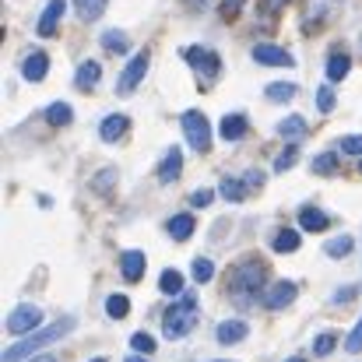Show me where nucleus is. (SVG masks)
Here are the masks:
<instances>
[{
    "label": "nucleus",
    "instance_id": "34",
    "mask_svg": "<svg viewBox=\"0 0 362 362\" xmlns=\"http://www.w3.org/2000/svg\"><path fill=\"white\" fill-rule=\"evenodd\" d=\"M296 158H299V148H296V141H292V144H288V148H285V151L274 158V173H285V169H292V165H296Z\"/></svg>",
    "mask_w": 362,
    "mask_h": 362
},
{
    "label": "nucleus",
    "instance_id": "21",
    "mask_svg": "<svg viewBox=\"0 0 362 362\" xmlns=\"http://www.w3.org/2000/svg\"><path fill=\"white\" fill-rule=\"evenodd\" d=\"M169 236L176 243L190 240V236H194V215H173V218H169Z\"/></svg>",
    "mask_w": 362,
    "mask_h": 362
},
{
    "label": "nucleus",
    "instance_id": "44",
    "mask_svg": "<svg viewBox=\"0 0 362 362\" xmlns=\"http://www.w3.org/2000/svg\"><path fill=\"white\" fill-rule=\"evenodd\" d=\"M243 4H246V0H226V14H229V18H233V14H236V11H240Z\"/></svg>",
    "mask_w": 362,
    "mask_h": 362
},
{
    "label": "nucleus",
    "instance_id": "1",
    "mask_svg": "<svg viewBox=\"0 0 362 362\" xmlns=\"http://www.w3.org/2000/svg\"><path fill=\"white\" fill-rule=\"evenodd\" d=\"M74 317H60L57 324H49V327H42V331H32V334H25L21 341H14L7 352H4V359L0 362H25L32 359L39 349H46V345H53V341H60L64 334H71L74 331Z\"/></svg>",
    "mask_w": 362,
    "mask_h": 362
},
{
    "label": "nucleus",
    "instance_id": "31",
    "mask_svg": "<svg viewBox=\"0 0 362 362\" xmlns=\"http://www.w3.org/2000/svg\"><path fill=\"white\" fill-rule=\"evenodd\" d=\"M106 313H110L113 320H123V317L130 313V299H127V296H110V299H106Z\"/></svg>",
    "mask_w": 362,
    "mask_h": 362
},
{
    "label": "nucleus",
    "instance_id": "35",
    "mask_svg": "<svg viewBox=\"0 0 362 362\" xmlns=\"http://www.w3.org/2000/svg\"><path fill=\"white\" fill-rule=\"evenodd\" d=\"M334 345H338V334L324 331V334L313 341V356H331V352H334Z\"/></svg>",
    "mask_w": 362,
    "mask_h": 362
},
{
    "label": "nucleus",
    "instance_id": "20",
    "mask_svg": "<svg viewBox=\"0 0 362 362\" xmlns=\"http://www.w3.org/2000/svg\"><path fill=\"white\" fill-rule=\"evenodd\" d=\"M218 194H222L226 201L240 204V201H246L250 187H246V180H240V176H226V180H222V187H218Z\"/></svg>",
    "mask_w": 362,
    "mask_h": 362
},
{
    "label": "nucleus",
    "instance_id": "19",
    "mask_svg": "<svg viewBox=\"0 0 362 362\" xmlns=\"http://www.w3.org/2000/svg\"><path fill=\"white\" fill-rule=\"evenodd\" d=\"M349 71H352V57H349L345 49H334L331 60H327V81L334 85V81H341Z\"/></svg>",
    "mask_w": 362,
    "mask_h": 362
},
{
    "label": "nucleus",
    "instance_id": "37",
    "mask_svg": "<svg viewBox=\"0 0 362 362\" xmlns=\"http://www.w3.org/2000/svg\"><path fill=\"white\" fill-rule=\"evenodd\" d=\"M317 106H320V113H331V110H334V92H331V85L317 88Z\"/></svg>",
    "mask_w": 362,
    "mask_h": 362
},
{
    "label": "nucleus",
    "instance_id": "40",
    "mask_svg": "<svg viewBox=\"0 0 362 362\" xmlns=\"http://www.w3.org/2000/svg\"><path fill=\"white\" fill-rule=\"evenodd\" d=\"M211 201H215V194H211V190H204V187L190 194V204H194V208H208Z\"/></svg>",
    "mask_w": 362,
    "mask_h": 362
},
{
    "label": "nucleus",
    "instance_id": "24",
    "mask_svg": "<svg viewBox=\"0 0 362 362\" xmlns=\"http://www.w3.org/2000/svg\"><path fill=\"white\" fill-rule=\"evenodd\" d=\"M278 134L288 137V141H299V137H306V120L303 117H285L278 123Z\"/></svg>",
    "mask_w": 362,
    "mask_h": 362
},
{
    "label": "nucleus",
    "instance_id": "45",
    "mask_svg": "<svg viewBox=\"0 0 362 362\" xmlns=\"http://www.w3.org/2000/svg\"><path fill=\"white\" fill-rule=\"evenodd\" d=\"M28 362H60V359H57V356H32Z\"/></svg>",
    "mask_w": 362,
    "mask_h": 362
},
{
    "label": "nucleus",
    "instance_id": "29",
    "mask_svg": "<svg viewBox=\"0 0 362 362\" xmlns=\"http://www.w3.org/2000/svg\"><path fill=\"white\" fill-rule=\"evenodd\" d=\"M271 103H288V99H296V85H285V81H274V85H267V92H264Z\"/></svg>",
    "mask_w": 362,
    "mask_h": 362
},
{
    "label": "nucleus",
    "instance_id": "26",
    "mask_svg": "<svg viewBox=\"0 0 362 362\" xmlns=\"http://www.w3.org/2000/svg\"><path fill=\"white\" fill-rule=\"evenodd\" d=\"M158 288H162L165 296H180V292H183V274H180L176 267L162 271V278H158Z\"/></svg>",
    "mask_w": 362,
    "mask_h": 362
},
{
    "label": "nucleus",
    "instance_id": "32",
    "mask_svg": "<svg viewBox=\"0 0 362 362\" xmlns=\"http://www.w3.org/2000/svg\"><path fill=\"white\" fill-rule=\"evenodd\" d=\"M113 183H117V169H113V165H110V169H103L99 176H92V190H95V194H110V187H113Z\"/></svg>",
    "mask_w": 362,
    "mask_h": 362
},
{
    "label": "nucleus",
    "instance_id": "3",
    "mask_svg": "<svg viewBox=\"0 0 362 362\" xmlns=\"http://www.w3.org/2000/svg\"><path fill=\"white\" fill-rule=\"evenodd\" d=\"M197 320H201V303L194 296H180L162 317V334L169 341H183L197 327Z\"/></svg>",
    "mask_w": 362,
    "mask_h": 362
},
{
    "label": "nucleus",
    "instance_id": "36",
    "mask_svg": "<svg viewBox=\"0 0 362 362\" xmlns=\"http://www.w3.org/2000/svg\"><path fill=\"white\" fill-rule=\"evenodd\" d=\"M130 349H134V352L151 356V352H155V338H151V334H144V331H137V334L130 338Z\"/></svg>",
    "mask_w": 362,
    "mask_h": 362
},
{
    "label": "nucleus",
    "instance_id": "28",
    "mask_svg": "<svg viewBox=\"0 0 362 362\" xmlns=\"http://www.w3.org/2000/svg\"><path fill=\"white\" fill-rule=\"evenodd\" d=\"M46 120H49V127H67V123L74 120V113H71L67 103H53V106L46 110Z\"/></svg>",
    "mask_w": 362,
    "mask_h": 362
},
{
    "label": "nucleus",
    "instance_id": "43",
    "mask_svg": "<svg viewBox=\"0 0 362 362\" xmlns=\"http://www.w3.org/2000/svg\"><path fill=\"white\" fill-rule=\"evenodd\" d=\"M285 4H288V0H264V11H271V14H274V11H281Z\"/></svg>",
    "mask_w": 362,
    "mask_h": 362
},
{
    "label": "nucleus",
    "instance_id": "41",
    "mask_svg": "<svg viewBox=\"0 0 362 362\" xmlns=\"http://www.w3.org/2000/svg\"><path fill=\"white\" fill-rule=\"evenodd\" d=\"M243 180H246V187H250V194H253V190H260V187H264V173H257V169H250V173H246V176H243Z\"/></svg>",
    "mask_w": 362,
    "mask_h": 362
},
{
    "label": "nucleus",
    "instance_id": "15",
    "mask_svg": "<svg viewBox=\"0 0 362 362\" xmlns=\"http://www.w3.org/2000/svg\"><path fill=\"white\" fill-rule=\"evenodd\" d=\"M99 78H103V67H99L95 60H85V64L78 67V74H74V85H78L81 92H92V88L99 85Z\"/></svg>",
    "mask_w": 362,
    "mask_h": 362
},
{
    "label": "nucleus",
    "instance_id": "8",
    "mask_svg": "<svg viewBox=\"0 0 362 362\" xmlns=\"http://www.w3.org/2000/svg\"><path fill=\"white\" fill-rule=\"evenodd\" d=\"M253 60L264 64V67H296V57L281 46H271V42H257L253 46Z\"/></svg>",
    "mask_w": 362,
    "mask_h": 362
},
{
    "label": "nucleus",
    "instance_id": "9",
    "mask_svg": "<svg viewBox=\"0 0 362 362\" xmlns=\"http://www.w3.org/2000/svg\"><path fill=\"white\" fill-rule=\"evenodd\" d=\"M64 11H67V0H49V4L42 7V14H39L35 32H39L42 39H53L57 28H60V21H64Z\"/></svg>",
    "mask_w": 362,
    "mask_h": 362
},
{
    "label": "nucleus",
    "instance_id": "38",
    "mask_svg": "<svg viewBox=\"0 0 362 362\" xmlns=\"http://www.w3.org/2000/svg\"><path fill=\"white\" fill-rule=\"evenodd\" d=\"M341 151H345V155H362V134L341 137Z\"/></svg>",
    "mask_w": 362,
    "mask_h": 362
},
{
    "label": "nucleus",
    "instance_id": "12",
    "mask_svg": "<svg viewBox=\"0 0 362 362\" xmlns=\"http://www.w3.org/2000/svg\"><path fill=\"white\" fill-rule=\"evenodd\" d=\"M21 74H25V81H42L46 74H49V57L42 53V49H32L28 57H25V64H21Z\"/></svg>",
    "mask_w": 362,
    "mask_h": 362
},
{
    "label": "nucleus",
    "instance_id": "47",
    "mask_svg": "<svg viewBox=\"0 0 362 362\" xmlns=\"http://www.w3.org/2000/svg\"><path fill=\"white\" fill-rule=\"evenodd\" d=\"M288 362H306V359H288Z\"/></svg>",
    "mask_w": 362,
    "mask_h": 362
},
{
    "label": "nucleus",
    "instance_id": "23",
    "mask_svg": "<svg viewBox=\"0 0 362 362\" xmlns=\"http://www.w3.org/2000/svg\"><path fill=\"white\" fill-rule=\"evenodd\" d=\"M106 4H110V0H74V11H78L81 21H95V18L106 11Z\"/></svg>",
    "mask_w": 362,
    "mask_h": 362
},
{
    "label": "nucleus",
    "instance_id": "7",
    "mask_svg": "<svg viewBox=\"0 0 362 362\" xmlns=\"http://www.w3.org/2000/svg\"><path fill=\"white\" fill-rule=\"evenodd\" d=\"M148 67H151V57H148V49L144 53H137L127 67H123V74H120V85H117V92L120 95H130L141 81H144V74H148Z\"/></svg>",
    "mask_w": 362,
    "mask_h": 362
},
{
    "label": "nucleus",
    "instance_id": "5",
    "mask_svg": "<svg viewBox=\"0 0 362 362\" xmlns=\"http://www.w3.org/2000/svg\"><path fill=\"white\" fill-rule=\"evenodd\" d=\"M183 134H187V144H190L197 155H208V151H211V123H208L204 113L187 110V113H183Z\"/></svg>",
    "mask_w": 362,
    "mask_h": 362
},
{
    "label": "nucleus",
    "instance_id": "10",
    "mask_svg": "<svg viewBox=\"0 0 362 362\" xmlns=\"http://www.w3.org/2000/svg\"><path fill=\"white\" fill-rule=\"evenodd\" d=\"M296 296H299L296 281H274V285L264 292V306H267V310H285V306L296 303Z\"/></svg>",
    "mask_w": 362,
    "mask_h": 362
},
{
    "label": "nucleus",
    "instance_id": "18",
    "mask_svg": "<svg viewBox=\"0 0 362 362\" xmlns=\"http://www.w3.org/2000/svg\"><path fill=\"white\" fill-rule=\"evenodd\" d=\"M246 334H250V327H246L243 320H222V324H218V334H215V338H218L222 345H240Z\"/></svg>",
    "mask_w": 362,
    "mask_h": 362
},
{
    "label": "nucleus",
    "instance_id": "33",
    "mask_svg": "<svg viewBox=\"0 0 362 362\" xmlns=\"http://www.w3.org/2000/svg\"><path fill=\"white\" fill-rule=\"evenodd\" d=\"M324 250H327V257H334V260H338V257H349V253H352V236H334Z\"/></svg>",
    "mask_w": 362,
    "mask_h": 362
},
{
    "label": "nucleus",
    "instance_id": "42",
    "mask_svg": "<svg viewBox=\"0 0 362 362\" xmlns=\"http://www.w3.org/2000/svg\"><path fill=\"white\" fill-rule=\"evenodd\" d=\"M352 299H356V285H345V288L334 292V303H338V306H341V303H352Z\"/></svg>",
    "mask_w": 362,
    "mask_h": 362
},
{
    "label": "nucleus",
    "instance_id": "17",
    "mask_svg": "<svg viewBox=\"0 0 362 362\" xmlns=\"http://www.w3.org/2000/svg\"><path fill=\"white\" fill-rule=\"evenodd\" d=\"M222 141H243L246 137V130H250V120L243 117V113H229L226 120H222Z\"/></svg>",
    "mask_w": 362,
    "mask_h": 362
},
{
    "label": "nucleus",
    "instance_id": "46",
    "mask_svg": "<svg viewBox=\"0 0 362 362\" xmlns=\"http://www.w3.org/2000/svg\"><path fill=\"white\" fill-rule=\"evenodd\" d=\"M127 362H144V359H137V356H130V359H127Z\"/></svg>",
    "mask_w": 362,
    "mask_h": 362
},
{
    "label": "nucleus",
    "instance_id": "14",
    "mask_svg": "<svg viewBox=\"0 0 362 362\" xmlns=\"http://www.w3.org/2000/svg\"><path fill=\"white\" fill-rule=\"evenodd\" d=\"M127 130H130V120H127L123 113H113V117H106V120L99 123V137H103V141H110V144H113V141H120Z\"/></svg>",
    "mask_w": 362,
    "mask_h": 362
},
{
    "label": "nucleus",
    "instance_id": "22",
    "mask_svg": "<svg viewBox=\"0 0 362 362\" xmlns=\"http://www.w3.org/2000/svg\"><path fill=\"white\" fill-rule=\"evenodd\" d=\"M271 246H274V253H296L299 250V233L296 229H278Z\"/></svg>",
    "mask_w": 362,
    "mask_h": 362
},
{
    "label": "nucleus",
    "instance_id": "30",
    "mask_svg": "<svg viewBox=\"0 0 362 362\" xmlns=\"http://www.w3.org/2000/svg\"><path fill=\"white\" fill-rule=\"evenodd\" d=\"M190 271H194V281H197V285H204V281H211V278H215V264H211L208 257H197Z\"/></svg>",
    "mask_w": 362,
    "mask_h": 362
},
{
    "label": "nucleus",
    "instance_id": "48",
    "mask_svg": "<svg viewBox=\"0 0 362 362\" xmlns=\"http://www.w3.org/2000/svg\"><path fill=\"white\" fill-rule=\"evenodd\" d=\"M92 362H106V359H92Z\"/></svg>",
    "mask_w": 362,
    "mask_h": 362
},
{
    "label": "nucleus",
    "instance_id": "25",
    "mask_svg": "<svg viewBox=\"0 0 362 362\" xmlns=\"http://www.w3.org/2000/svg\"><path fill=\"white\" fill-rule=\"evenodd\" d=\"M310 169H313L317 176H334V173H338V155H334V151H324V155H317V158L310 162Z\"/></svg>",
    "mask_w": 362,
    "mask_h": 362
},
{
    "label": "nucleus",
    "instance_id": "11",
    "mask_svg": "<svg viewBox=\"0 0 362 362\" xmlns=\"http://www.w3.org/2000/svg\"><path fill=\"white\" fill-rule=\"evenodd\" d=\"M144 267H148L144 250H123L120 253V271L127 281H141V278H144Z\"/></svg>",
    "mask_w": 362,
    "mask_h": 362
},
{
    "label": "nucleus",
    "instance_id": "16",
    "mask_svg": "<svg viewBox=\"0 0 362 362\" xmlns=\"http://www.w3.org/2000/svg\"><path fill=\"white\" fill-rule=\"evenodd\" d=\"M327 226H331V218H327L320 208H303V211H299V229H303V233H324Z\"/></svg>",
    "mask_w": 362,
    "mask_h": 362
},
{
    "label": "nucleus",
    "instance_id": "39",
    "mask_svg": "<svg viewBox=\"0 0 362 362\" xmlns=\"http://www.w3.org/2000/svg\"><path fill=\"white\" fill-rule=\"evenodd\" d=\"M345 349H349L352 356H356V352H362V320L356 324V331H352V334L345 338Z\"/></svg>",
    "mask_w": 362,
    "mask_h": 362
},
{
    "label": "nucleus",
    "instance_id": "6",
    "mask_svg": "<svg viewBox=\"0 0 362 362\" xmlns=\"http://www.w3.org/2000/svg\"><path fill=\"white\" fill-rule=\"evenodd\" d=\"M39 324H42V310L32 306V303H21V306H14L11 317H7V334L25 338V334H32Z\"/></svg>",
    "mask_w": 362,
    "mask_h": 362
},
{
    "label": "nucleus",
    "instance_id": "13",
    "mask_svg": "<svg viewBox=\"0 0 362 362\" xmlns=\"http://www.w3.org/2000/svg\"><path fill=\"white\" fill-rule=\"evenodd\" d=\"M180 173H183V151L169 148L162 155V165H158V183H173V180H180Z\"/></svg>",
    "mask_w": 362,
    "mask_h": 362
},
{
    "label": "nucleus",
    "instance_id": "4",
    "mask_svg": "<svg viewBox=\"0 0 362 362\" xmlns=\"http://www.w3.org/2000/svg\"><path fill=\"white\" fill-rule=\"evenodd\" d=\"M183 60L190 64V71H194L197 81H204V85L218 81V74H222V57H218L215 49H208V46H187V49H183Z\"/></svg>",
    "mask_w": 362,
    "mask_h": 362
},
{
    "label": "nucleus",
    "instance_id": "2",
    "mask_svg": "<svg viewBox=\"0 0 362 362\" xmlns=\"http://www.w3.org/2000/svg\"><path fill=\"white\" fill-rule=\"evenodd\" d=\"M260 288H264V264L253 260V257L240 260V264L233 267V274H229V296L240 303L243 310H250V306L257 303Z\"/></svg>",
    "mask_w": 362,
    "mask_h": 362
},
{
    "label": "nucleus",
    "instance_id": "27",
    "mask_svg": "<svg viewBox=\"0 0 362 362\" xmlns=\"http://www.w3.org/2000/svg\"><path fill=\"white\" fill-rule=\"evenodd\" d=\"M103 49L106 53H127L130 49V35L127 32H103Z\"/></svg>",
    "mask_w": 362,
    "mask_h": 362
}]
</instances>
